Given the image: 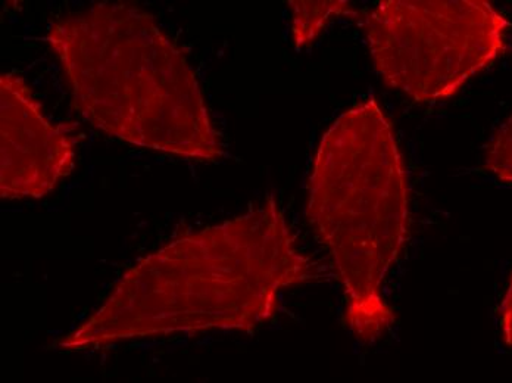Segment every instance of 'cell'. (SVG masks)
Masks as SVG:
<instances>
[{"instance_id": "6da1fadb", "label": "cell", "mask_w": 512, "mask_h": 383, "mask_svg": "<svg viewBox=\"0 0 512 383\" xmlns=\"http://www.w3.org/2000/svg\"><path fill=\"white\" fill-rule=\"evenodd\" d=\"M273 198L137 261L101 307L58 342L67 353L131 339L254 330L287 288L320 279Z\"/></svg>"}, {"instance_id": "7a4b0ae2", "label": "cell", "mask_w": 512, "mask_h": 383, "mask_svg": "<svg viewBox=\"0 0 512 383\" xmlns=\"http://www.w3.org/2000/svg\"><path fill=\"white\" fill-rule=\"evenodd\" d=\"M74 108L137 148L202 163L223 157L220 132L187 55L134 2H102L58 18L46 36Z\"/></svg>"}, {"instance_id": "3957f363", "label": "cell", "mask_w": 512, "mask_h": 383, "mask_svg": "<svg viewBox=\"0 0 512 383\" xmlns=\"http://www.w3.org/2000/svg\"><path fill=\"white\" fill-rule=\"evenodd\" d=\"M307 217L342 282L346 323L361 341H376L395 320L383 282L410 233L404 161L376 99L343 112L324 133Z\"/></svg>"}, {"instance_id": "277c9868", "label": "cell", "mask_w": 512, "mask_h": 383, "mask_svg": "<svg viewBox=\"0 0 512 383\" xmlns=\"http://www.w3.org/2000/svg\"><path fill=\"white\" fill-rule=\"evenodd\" d=\"M508 27L485 0H384L365 20L384 83L421 104L451 98L492 64Z\"/></svg>"}, {"instance_id": "5b68a950", "label": "cell", "mask_w": 512, "mask_h": 383, "mask_svg": "<svg viewBox=\"0 0 512 383\" xmlns=\"http://www.w3.org/2000/svg\"><path fill=\"white\" fill-rule=\"evenodd\" d=\"M78 137L53 126L18 73L0 77V195L43 198L76 167Z\"/></svg>"}, {"instance_id": "8992f818", "label": "cell", "mask_w": 512, "mask_h": 383, "mask_svg": "<svg viewBox=\"0 0 512 383\" xmlns=\"http://www.w3.org/2000/svg\"><path fill=\"white\" fill-rule=\"evenodd\" d=\"M287 5L292 11V37L296 49L312 45L332 17L357 15L351 3L343 0H334V2L293 0Z\"/></svg>"}, {"instance_id": "52a82bcc", "label": "cell", "mask_w": 512, "mask_h": 383, "mask_svg": "<svg viewBox=\"0 0 512 383\" xmlns=\"http://www.w3.org/2000/svg\"><path fill=\"white\" fill-rule=\"evenodd\" d=\"M486 168L496 179L512 185V115L487 146Z\"/></svg>"}, {"instance_id": "ba28073f", "label": "cell", "mask_w": 512, "mask_h": 383, "mask_svg": "<svg viewBox=\"0 0 512 383\" xmlns=\"http://www.w3.org/2000/svg\"><path fill=\"white\" fill-rule=\"evenodd\" d=\"M499 313H501L502 335H504L505 342L512 347V279L508 285L507 294L502 300Z\"/></svg>"}]
</instances>
